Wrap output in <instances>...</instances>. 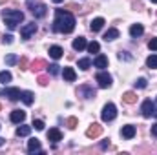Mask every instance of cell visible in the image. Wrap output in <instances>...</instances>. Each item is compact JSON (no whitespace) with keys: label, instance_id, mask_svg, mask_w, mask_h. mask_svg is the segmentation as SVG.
<instances>
[{"label":"cell","instance_id":"obj_19","mask_svg":"<svg viewBox=\"0 0 157 155\" xmlns=\"http://www.w3.org/2000/svg\"><path fill=\"white\" fill-rule=\"evenodd\" d=\"M62 75H64V78H66L68 82H73V80L77 78V73H75V70H73V68H64Z\"/></svg>","mask_w":157,"mask_h":155},{"label":"cell","instance_id":"obj_41","mask_svg":"<svg viewBox=\"0 0 157 155\" xmlns=\"http://www.w3.org/2000/svg\"><path fill=\"white\" fill-rule=\"evenodd\" d=\"M152 135H154V137H157V124H154V126H152Z\"/></svg>","mask_w":157,"mask_h":155},{"label":"cell","instance_id":"obj_3","mask_svg":"<svg viewBox=\"0 0 157 155\" xmlns=\"http://www.w3.org/2000/svg\"><path fill=\"white\" fill-rule=\"evenodd\" d=\"M28 7L31 9V13L35 15V18H44L48 13V6L42 2H35V0H28Z\"/></svg>","mask_w":157,"mask_h":155},{"label":"cell","instance_id":"obj_45","mask_svg":"<svg viewBox=\"0 0 157 155\" xmlns=\"http://www.w3.org/2000/svg\"><path fill=\"white\" fill-rule=\"evenodd\" d=\"M0 110H2V106H0Z\"/></svg>","mask_w":157,"mask_h":155},{"label":"cell","instance_id":"obj_7","mask_svg":"<svg viewBox=\"0 0 157 155\" xmlns=\"http://www.w3.org/2000/svg\"><path fill=\"white\" fill-rule=\"evenodd\" d=\"M95 78H97L99 86H101V88H104V89L112 86V77H110V75H108L106 71H99V73H97V77H95Z\"/></svg>","mask_w":157,"mask_h":155},{"label":"cell","instance_id":"obj_18","mask_svg":"<svg viewBox=\"0 0 157 155\" xmlns=\"http://www.w3.org/2000/svg\"><path fill=\"white\" fill-rule=\"evenodd\" d=\"M28 152H40V141L39 139H29L28 141Z\"/></svg>","mask_w":157,"mask_h":155},{"label":"cell","instance_id":"obj_36","mask_svg":"<svg viewBox=\"0 0 157 155\" xmlns=\"http://www.w3.org/2000/svg\"><path fill=\"white\" fill-rule=\"evenodd\" d=\"M119 59L121 60H132V55H128V51H121L119 53Z\"/></svg>","mask_w":157,"mask_h":155},{"label":"cell","instance_id":"obj_22","mask_svg":"<svg viewBox=\"0 0 157 155\" xmlns=\"http://www.w3.org/2000/svg\"><path fill=\"white\" fill-rule=\"evenodd\" d=\"M20 99H22V102H24L26 106H31V104H33V93H31V91H22Z\"/></svg>","mask_w":157,"mask_h":155},{"label":"cell","instance_id":"obj_35","mask_svg":"<svg viewBox=\"0 0 157 155\" xmlns=\"http://www.w3.org/2000/svg\"><path fill=\"white\" fill-rule=\"evenodd\" d=\"M37 82H39L40 86H48V84H49V78L44 77V75H40V77L37 78Z\"/></svg>","mask_w":157,"mask_h":155},{"label":"cell","instance_id":"obj_44","mask_svg":"<svg viewBox=\"0 0 157 155\" xmlns=\"http://www.w3.org/2000/svg\"><path fill=\"white\" fill-rule=\"evenodd\" d=\"M152 2H154V4H157V0H152Z\"/></svg>","mask_w":157,"mask_h":155},{"label":"cell","instance_id":"obj_14","mask_svg":"<svg viewBox=\"0 0 157 155\" xmlns=\"http://www.w3.org/2000/svg\"><path fill=\"white\" fill-rule=\"evenodd\" d=\"M24 120H26V112H22V110H15V112L11 113V122L20 124V122H24Z\"/></svg>","mask_w":157,"mask_h":155},{"label":"cell","instance_id":"obj_38","mask_svg":"<svg viewBox=\"0 0 157 155\" xmlns=\"http://www.w3.org/2000/svg\"><path fill=\"white\" fill-rule=\"evenodd\" d=\"M148 47L152 49V51H157V39H152L148 42Z\"/></svg>","mask_w":157,"mask_h":155},{"label":"cell","instance_id":"obj_31","mask_svg":"<svg viewBox=\"0 0 157 155\" xmlns=\"http://www.w3.org/2000/svg\"><path fill=\"white\" fill-rule=\"evenodd\" d=\"M17 62H18V57H17V55L11 53V55L6 57V64H7V66H13V64H17Z\"/></svg>","mask_w":157,"mask_h":155},{"label":"cell","instance_id":"obj_24","mask_svg":"<svg viewBox=\"0 0 157 155\" xmlns=\"http://www.w3.org/2000/svg\"><path fill=\"white\" fill-rule=\"evenodd\" d=\"M119 39V29H115V28H112V29H108L106 33H104V40L108 42V40H115Z\"/></svg>","mask_w":157,"mask_h":155},{"label":"cell","instance_id":"obj_33","mask_svg":"<svg viewBox=\"0 0 157 155\" xmlns=\"http://www.w3.org/2000/svg\"><path fill=\"white\" fill-rule=\"evenodd\" d=\"M48 71H49V75H57L60 71V66L59 64H51V66H48Z\"/></svg>","mask_w":157,"mask_h":155},{"label":"cell","instance_id":"obj_2","mask_svg":"<svg viewBox=\"0 0 157 155\" xmlns=\"http://www.w3.org/2000/svg\"><path fill=\"white\" fill-rule=\"evenodd\" d=\"M2 18H4V22L7 24L9 29H15V28L24 20V13H22V11H17V9H7V11L2 13Z\"/></svg>","mask_w":157,"mask_h":155},{"label":"cell","instance_id":"obj_32","mask_svg":"<svg viewBox=\"0 0 157 155\" xmlns=\"http://www.w3.org/2000/svg\"><path fill=\"white\" fill-rule=\"evenodd\" d=\"M0 82H2V84L11 82V73H9V71H0Z\"/></svg>","mask_w":157,"mask_h":155},{"label":"cell","instance_id":"obj_15","mask_svg":"<svg viewBox=\"0 0 157 155\" xmlns=\"http://www.w3.org/2000/svg\"><path fill=\"white\" fill-rule=\"evenodd\" d=\"M102 26H104V18H93L91 20V24H90V29L93 31V33H97V31H101L102 29Z\"/></svg>","mask_w":157,"mask_h":155},{"label":"cell","instance_id":"obj_26","mask_svg":"<svg viewBox=\"0 0 157 155\" xmlns=\"http://www.w3.org/2000/svg\"><path fill=\"white\" fill-rule=\"evenodd\" d=\"M86 47H88V51H90V53H99V51H101V44H99V42H95V40H93V42H90Z\"/></svg>","mask_w":157,"mask_h":155},{"label":"cell","instance_id":"obj_27","mask_svg":"<svg viewBox=\"0 0 157 155\" xmlns=\"http://www.w3.org/2000/svg\"><path fill=\"white\" fill-rule=\"evenodd\" d=\"M78 68L84 70V71L90 70V68H91V60H90V59H80V60H78Z\"/></svg>","mask_w":157,"mask_h":155},{"label":"cell","instance_id":"obj_11","mask_svg":"<svg viewBox=\"0 0 157 155\" xmlns=\"http://www.w3.org/2000/svg\"><path fill=\"white\" fill-rule=\"evenodd\" d=\"M93 64H95V68L104 70V68H108V57L106 55H97L95 60H93Z\"/></svg>","mask_w":157,"mask_h":155},{"label":"cell","instance_id":"obj_23","mask_svg":"<svg viewBox=\"0 0 157 155\" xmlns=\"http://www.w3.org/2000/svg\"><path fill=\"white\" fill-rule=\"evenodd\" d=\"M44 68H48V64H46V60H42V59L33 60V64H31V70H33V71H40V70H44Z\"/></svg>","mask_w":157,"mask_h":155},{"label":"cell","instance_id":"obj_6","mask_svg":"<svg viewBox=\"0 0 157 155\" xmlns=\"http://www.w3.org/2000/svg\"><path fill=\"white\" fill-rule=\"evenodd\" d=\"M141 112L144 117H157V108L154 106L152 100H144L143 106H141Z\"/></svg>","mask_w":157,"mask_h":155},{"label":"cell","instance_id":"obj_40","mask_svg":"<svg viewBox=\"0 0 157 155\" xmlns=\"http://www.w3.org/2000/svg\"><path fill=\"white\" fill-rule=\"evenodd\" d=\"M108 146H110V141H108V139H106V141H102V144H101V148H102V150H106Z\"/></svg>","mask_w":157,"mask_h":155},{"label":"cell","instance_id":"obj_34","mask_svg":"<svg viewBox=\"0 0 157 155\" xmlns=\"http://www.w3.org/2000/svg\"><path fill=\"white\" fill-rule=\"evenodd\" d=\"M18 66H20V70H28V59L26 57L18 59Z\"/></svg>","mask_w":157,"mask_h":155},{"label":"cell","instance_id":"obj_17","mask_svg":"<svg viewBox=\"0 0 157 155\" xmlns=\"http://www.w3.org/2000/svg\"><path fill=\"white\" fill-rule=\"evenodd\" d=\"M144 33V28L141 26V24H133L132 28H130V35L133 37V39H137V37H141Z\"/></svg>","mask_w":157,"mask_h":155},{"label":"cell","instance_id":"obj_8","mask_svg":"<svg viewBox=\"0 0 157 155\" xmlns=\"http://www.w3.org/2000/svg\"><path fill=\"white\" fill-rule=\"evenodd\" d=\"M37 31V24L35 22H31V24H26L22 29H20V35H22V39L24 40H29L31 39V35Z\"/></svg>","mask_w":157,"mask_h":155},{"label":"cell","instance_id":"obj_43","mask_svg":"<svg viewBox=\"0 0 157 155\" xmlns=\"http://www.w3.org/2000/svg\"><path fill=\"white\" fill-rule=\"evenodd\" d=\"M53 2H55V4H60V2H64V0H53Z\"/></svg>","mask_w":157,"mask_h":155},{"label":"cell","instance_id":"obj_10","mask_svg":"<svg viewBox=\"0 0 157 155\" xmlns=\"http://www.w3.org/2000/svg\"><path fill=\"white\" fill-rule=\"evenodd\" d=\"M78 97H84V99H93L95 97V89L91 88V86H88V84H84V86H80L77 89Z\"/></svg>","mask_w":157,"mask_h":155},{"label":"cell","instance_id":"obj_37","mask_svg":"<svg viewBox=\"0 0 157 155\" xmlns=\"http://www.w3.org/2000/svg\"><path fill=\"white\" fill-rule=\"evenodd\" d=\"M33 126H35V130H44V122L40 120V119H37V120H33Z\"/></svg>","mask_w":157,"mask_h":155},{"label":"cell","instance_id":"obj_5","mask_svg":"<svg viewBox=\"0 0 157 155\" xmlns=\"http://www.w3.org/2000/svg\"><path fill=\"white\" fill-rule=\"evenodd\" d=\"M0 95H2V97H7L9 100H18L20 95H22V91H20L18 88H4V89L0 91Z\"/></svg>","mask_w":157,"mask_h":155},{"label":"cell","instance_id":"obj_13","mask_svg":"<svg viewBox=\"0 0 157 155\" xmlns=\"http://www.w3.org/2000/svg\"><path fill=\"white\" fill-rule=\"evenodd\" d=\"M48 139H49L51 142H59V141H62V133H60V130H59V128H51V130L48 131Z\"/></svg>","mask_w":157,"mask_h":155},{"label":"cell","instance_id":"obj_29","mask_svg":"<svg viewBox=\"0 0 157 155\" xmlns=\"http://www.w3.org/2000/svg\"><path fill=\"white\" fill-rule=\"evenodd\" d=\"M146 86H148V80H146L144 77H141V78H137V80H135V88H139V89H144Z\"/></svg>","mask_w":157,"mask_h":155},{"label":"cell","instance_id":"obj_25","mask_svg":"<svg viewBox=\"0 0 157 155\" xmlns=\"http://www.w3.org/2000/svg\"><path fill=\"white\" fill-rule=\"evenodd\" d=\"M31 133V126H18L17 128V135L18 137H28Z\"/></svg>","mask_w":157,"mask_h":155},{"label":"cell","instance_id":"obj_4","mask_svg":"<svg viewBox=\"0 0 157 155\" xmlns=\"http://www.w3.org/2000/svg\"><path fill=\"white\" fill-rule=\"evenodd\" d=\"M101 117H102V120H104V122H110V120H113V119L117 117V108H115V104L108 102V104L102 108V113H101Z\"/></svg>","mask_w":157,"mask_h":155},{"label":"cell","instance_id":"obj_16","mask_svg":"<svg viewBox=\"0 0 157 155\" xmlns=\"http://www.w3.org/2000/svg\"><path fill=\"white\" fill-rule=\"evenodd\" d=\"M62 55H64V49H62L60 46H51V47H49V57H51V59L57 60V59H60Z\"/></svg>","mask_w":157,"mask_h":155},{"label":"cell","instance_id":"obj_30","mask_svg":"<svg viewBox=\"0 0 157 155\" xmlns=\"http://www.w3.org/2000/svg\"><path fill=\"white\" fill-rule=\"evenodd\" d=\"M77 124H78L77 117H70V119L66 120V126H68L70 130H75V128H77Z\"/></svg>","mask_w":157,"mask_h":155},{"label":"cell","instance_id":"obj_28","mask_svg":"<svg viewBox=\"0 0 157 155\" xmlns=\"http://www.w3.org/2000/svg\"><path fill=\"white\" fill-rule=\"evenodd\" d=\"M146 66L148 68H157V55H150L146 59Z\"/></svg>","mask_w":157,"mask_h":155},{"label":"cell","instance_id":"obj_42","mask_svg":"<svg viewBox=\"0 0 157 155\" xmlns=\"http://www.w3.org/2000/svg\"><path fill=\"white\" fill-rule=\"evenodd\" d=\"M0 146H4V139L2 137H0Z\"/></svg>","mask_w":157,"mask_h":155},{"label":"cell","instance_id":"obj_21","mask_svg":"<svg viewBox=\"0 0 157 155\" xmlns=\"http://www.w3.org/2000/svg\"><path fill=\"white\" fill-rule=\"evenodd\" d=\"M86 46H88V44H86V39H84V37H78V39L73 40V49H75V51H82Z\"/></svg>","mask_w":157,"mask_h":155},{"label":"cell","instance_id":"obj_20","mask_svg":"<svg viewBox=\"0 0 157 155\" xmlns=\"http://www.w3.org/2000/svg\"><path fill=\"white\" fill-rule=\"evenodd\" d=\"M122 100L126 104H133V102H137V95L133 91H126V93H122Z\"/></svg>","mask_w":157,"mask_h":155},{"label":"cell","instance_id":"obj_12","mask_svg":"<svg viewBox=\"0 0 157 155\" xmlns=\"http://www.w3.org/2000/svg\"><path fill=\"white\" fill-rule=\"evenodd\" d=\"M121 135H122L124 139H132V137L135 135V126H133V124H126V126H122Z\"/></svg>","mask_w":157,"mask_h":155},{"label":"cell","instance_id":"obj_9","mask_svg":"<svg viewBox=\"0 0 157 155\" xmlns=\"http://www.w3.org/2000/svg\"><path fill=\"white\" fill-rule=\"evenodd\" d=\"M101 133H102V126L97 124V122H93V124L86 130V137H90V139H97Z\"/></svg>","mask_w":157,"mask_h":155},{"label":"cell","instance_id":"obj_39","mask_svg":"<svg viewBox=\"0 0 157 155\" xmlns=\"http://www.w3.org/2000/svg\"><path fill=\"white\" fill-rule=\"evenodd\" d=\"M2 42H4V44H11V42H13V37H11V35H4V37H2Z\"/></svg>","mask_w":157,"mask_h":155},{"label":"cell","instance_id":"obj_1","mask_svg":"<svg viewBox=\"0 0 157 155\" xmlns=\"http://www.w3.org/2000/svg\"><path fill=\"white\" fill-rule=\"evenodd\" d=\"M75 29V17L64 9H55L53 31L55 33H71Z\"/></svg>","mask_w":157,"mask_h":155}]
</instances>
